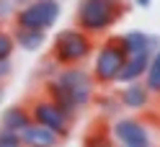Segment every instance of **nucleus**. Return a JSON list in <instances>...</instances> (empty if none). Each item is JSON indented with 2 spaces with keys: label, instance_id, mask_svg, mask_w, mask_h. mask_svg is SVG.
Masks as SVG:
<instances>
[{
  "label": "nucleus",
  "instance_id": "nucleus-1",
  "mask_svg": "<svg viewBox=\"0 0 160 147\" xmlns=\"http://www.w3.org/2000/svg\"><path fill=\"white\" fill-rule=\"evenodd\" d=\"M127 3L124 0H78L75 8V26L80 31L96 36H106L111 28L124 18Z\"/></svg>",
  "mask_w": 160,
  "mask_h": 147
},
{
  "label": "nucleus",
  "instance_id": "nucleus-2",
  "mask_svg": "<svg viewBox=\"0 0 160 147\" xmlns=\"http://www.w3.org/2000/svg\"><path fill=\"white\" fill-rule=\"evenodd\" d=\"M96 52V39L91 34L80 31L78 26H67L57 31L52 39V62L57 67L85 65Z\"/></svg>",
  "mask_w": 160,
  "mask_h": 147
},
{
  "label": "nucleus",
  "instance_id": "nucleus-3",
  "mask_svg": "<svg viewBox=\"0 0 160 147\" xmlns=\"http://www.w3.org/2000/svg\"><path fill=\"white\" fill-rule=\"evenodd\" d=\"M127 62L124 49L119 47L116 36H106L101 44H96L93 52V65H91V75L96 85H114L119 83V72Z\"/></svg>",
  "mask_w": 160,
  "mask_h": 147
},
{
  "label": "nucleus",
  "instance_id": "nucleus-4",
  "mask_svg": "<svg viewBox=\"0 0 160 147\" xmlns=\"http://www.w3.org/2000/svg\"><path fill=\"white\" fill-rule=\"evenodd\" d=\"M54 80L65 88V91L70 93V98L75 101V106L80 111L88 109V106H93L96 101V80L88 67L83 65H70V67H57L54 72Z\"/></svg>",
  "mask_w": 160,
  "mask_h": 147
},
{
  "label": "nucleus",
  "instance_id": "nucleus-5",
  "mask_svg": "<svg viewBox=\"0 0 160 147\" xmlns=\"http://www.w3.org/2000/svg\"><path fill=\"white\" fill-rule=\"evenodd\" d=\"M62 16L59 0H31L21 8H16L13 26L21 28H36V31H49Z\"/></svg>",
  "mask_w": 160,
  "mask_h": 147
},
{
  "label": "nucleus",
  "instance_id": "nucleus-6",
  "mask_svg": "<svg viewBox=\"0 0 160 147\" xmlns=\"http://www.w3.org/2000/svg\"><path fill=\"white\" fill-rule=\"evenodd\" d=\"M26 106H28V114H31V121L47 126V129H52L54 134L62 137V140L70 137V132H72V119H70L59 106H54L47 96L36 93Z\"/></svg>",
  "mask_w": 160,
  "mask_h": 147
},
{
  "label": "nucleus",
  "instance_id": "nucleus-7",
  "mask_svg": "<svg viewBox=\"0 0 160 147\" xmlns=\"http://www.w3.org/2000/svg\"><path fill=\"white\" fill-rule=\"evenodd\" d=\"M108 129H111L114 142L122 145V147H152V132H150V126L134 114L114 119L108 124Z\"/></svg>",
  "mask_w": 160,
  "mask_h": 147
},
{
  "label": "nucleus",
  "instance_id": "nucleus-8",
  "mask_svg": "<svg viewBox=\"0 0 160 147\" xmlns=\"http://www.w3.org/2000/svg\"><path fill=\"white\" fill-rule=\"evenodd\" d=\"M116 101L122 109L127 111H147L150 106H152V96H150V91L145 88L142 80H134V83H124L122 91L116 93Z\"/></svg>",
  "mask_w": 160,
  "mask_h": 147
},
{
  "label": "nucleus",
  "instance_id": "nucleus-9",
  "mask_svg": "<svg viewBox=\"0 0 160 147\" xmlns=\"http://www.w3.org/2000/svg\"><path fill=\"white\" fill-rule=\"evenodd\" d=\"M21 145L23 147H59L62 137L54 134L52 129H47V126H42V124L31 121L26 129H21Z\"/></svg>",
  "mask_w": 160,
  "mask_h": 147
},
{
  "label": "nucleus",
  "instance_id": "nucleus-10",
  "mask_svg": "<svg viewBox=\"0 0 160 147\" xmlns=\"http://www.w3.org/2000/svg\"><path fill=\"white\" fill-rule=\"evenodd\" d=\"M42 96H47V98H49V101H52L54 106H59V109H62V111H65V114H67L72 121L78 119L80 109L75 106V101L70 98V93H67L65 88L54 80V77H47V80L42 83Z\"/></svg>",
  "mask_w": 160,
  "mask_h": 147
},
{
  "label": "nucleus",
  "instance_id": "nucleus-11",
  "mask_svg": "<svg viewBox=\"0 0 160 147\" xmlns=\"http://www.w3.org/2000/svg\"><path fill=\"white\" fill-rule=\"evenodd\" d=\"M28 124H31V114H28V106L23 103H13L0 114V129H11L21 134V129H26Z\"/></svg>",
  "mask_w": 160,
  "mask_h": 147
},
{
  "label": "nucleus",
  "instance_id": "nucleus-12",
  "mask_svg": "<svg viewBox=\"0 0 160 147\" xmlns=\"http://www.w3.org/2000/svg\"><path fill=\"white\" fill-rule=\"evenodd\" d=\"M13 42L16 49H23V52H39L47 44V31H36V28H21L13 26Z\"/></svg>",
  "mask_w": 160,
  "mask_h": 147
},
{
  "label": "nucleus",
  "instance_id": "nucleus-13",
  "mask_svg": "<svg viewBox=\"0 0 160 147\" xmlns=\"http://www.w3.org/2000/svg\"><path fill=\"white\" fill-rule=\"evenodd\" d=\"M116 42L119 47L124 49V54L127 57H134V54H150V36L142 34V31H124V34H119L116 36Z\"/></svg>",
  "mask_w": 160,
  "mask_h": 147
},
{
  "label": "nucleus",
  "instance_id": "nucleus-14",
  "mask_svg": "<svg viewBox=\"0 0 160 147\" xmlns=\"http://www.w3.org/2000/svg\"><path fill=\"white\" fill-rule=\"evenodd\" d=\"M147 62H150V54H134V57H127V62L119 72V83H134V80H142V75L147 70Z\"/></svg>",
  "mask_w": 160,
  "mask_h": 147
},
{
  "label": "nucleus",
  "instance_id": "nucleus-15",
  "mask_svg": "<svg viewBox=\"0 0 160 147\" xmlns=\"http://www.w3.org/2000/svg\"><path fill=\"white\" fill-rule=\"evenodd\" d=\"M142 83L150 91L152 98H160V49L155 54H150V62H147V70L142 75Z\"/></svg>",
  "mask_w": 160,
  "mask_h": 147
},
{
  "label": "nucleus",
  "instance_id": "nucleus-16",
  "mask_svg": "<svg viewBox=\"0 0 160 147\" xmlns=\"http://www.w3.org/2000/svg\"><path fill=\"white\" fill-rule=\"evenodd\" d=\"M83 147H116V142L111 137V129L103 126V124H98V126H93V129L85 132Z\"/></svg>",
  "mask_w": 160,
  "mask_h": 147
},
{
  "label": "nucleus",
  "instance_id": "nucleus-17",
  "mask_svg": "<svg viewBox=\"0 0 160 147\" xmlns=\"http://www.w3.org/2000/svg\"><path fill=\"white\" fill-rule=\"evenodd\" d=\"M13 52H16L13 34L8 28H0V60H13Z\"/></svg>",
  "mask_w": 160,
  "mask_h": 147
},
{
  "label": "nucleus",
  "instance_id": "nucleus-18",
  "mask_svg": "<svg viewBox=\"0 0 160 147\" xmlns=\"http://www.w3.org/2000/svg\"><path fill=\"white\" fill-rule=\"evenodd\" d=\"M93 103H96V106H101V111H103L106 116H108V114L114 116L119 109H122V106H119V101H116V96L108 98V96H98V93H96V101H93Z\"/></svg>",
  "mask_w": 160,
  "mask_h": 147
},
{
  "label": "nucleus",
  "instance_id": "nucleus-19",
  "mask_svg": "<svg viewBox=\"0 0 160 147\" xmlns=\"http://www.w3.org/2000/svg\"><path fill=\"white\" fill-rule=\"evenodd\" d=\"M0 147H23L21 145V134L11 132V129H0Z\"/></svg>",
  "mask_w": 160,
  "mask_h": 147
},
{
  "label": "nucleus",
  "instance_id": "nucleus-20",
  "mask_svg": "<svg viewBox=\"0 0 160 147\" xmlns=\"http://www.w3.org/2000/svg\"><path fill=\"white\" fill-rule=\"evenodd\" d=\"M16 16V5L11 3V0H0V23L5 21V18Z\"/></svg>",
  "mask_w": 160,
  "mask_h": 147
},
{
  "label": "nucleus",
  "instance_id": "nucleus-21",
  "mask_svg": "<svg viewBox=\"0 0 160 147\" xmlns=\"http://www.w3.org/2000/svg\"><path fill=\"white\" fill-rule=\"evenodd\" d=\"M13 72V62L11 60H0V83H5Z\"/></svg>",
  "mask_w": 160,
  "mask_h": 147
},
{
  "label": "nucleus",
  "instance_id": "nucleus-22",
  "mask_svg": "<svg viewBox=\"0 0 160 147\" xmlns=\"http://www.w3.org/2000/svg\"><path fill=\"white\" fill-rule=\"evenodd\" d=\"M11 3H13L16 8H21V5H26V3H31V0H11Z\"/></svg>",
  "mask_w": 160,
  "mask_h": 147
},
{
  "label": "nucleus",
  "instance_id": "nucleus-23",
  "mask_svg": "<svg viewBox=\"0 0 160 147\" xmlns=\"http://www.w3.org/2000/svg\"><path fill=\"white\" fill-rule=\"evenodd\" d=\"M134 3H137V5H139V8H147V5H150V3H152V0H134Z\"/></svg>",
  "mask_w": 160,
  "mask_h": 147
},
{
  "label": "nucleus",
  "instance_id": "nucleus-24",
  "mask_svg": "<svg viewBox=\"0 0 160 147\" xmlns=\"http://www.w3.org/2000/svg\"><path fill=\"white\" fill-rule=\"evenodd\" d=\"M3 98H5V83H0V103H3Z\"/></svg>",
  "mask_w": 160,
  "mask_h": 147
},
{
  "label": "nucleus",
  "instance_id": "nucleus-25",
  "mask_svg": "<svg viewBox=\"0 0 160 147\" xmlns=\"http://www.w3.org/2000/svg\"><path fill=\"white\" fill-rule=\"evenodd\" d=\"M0 28H3V23H0Z\"/></svg>",
  "mask_w": 160,
  "mask_h": 147
},
{
  "label": "nucleus",
  "instance_id": "nucleus-26",
  "mask_svg": "<svg viewBox=\"0 0 160 147\" xmlns=\"http://www.w3.org/2000/svg\"><path fill=\"white\" fill-rule=\"evenodd\" d=\"M116 147H122V145H116Z\"/></svg>",
  "mask_w": 160,
  "mask_h": 147
}]
</instances>
